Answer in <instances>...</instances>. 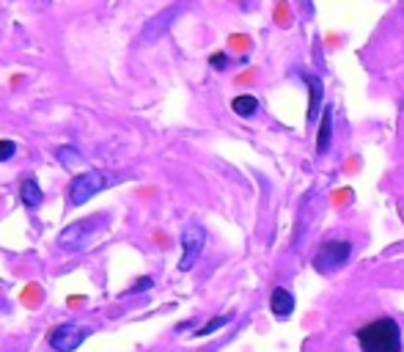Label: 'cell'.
Instances as JSON below:
<instances>
[{
  "label": "cell",
  "instance_id": "obj_1",
  "mask_svg": "<svg viewBox=\"0 0 404 352\" xmlns=\"http://www.w3.org/2000/svg\"><path fill=\"white\" fill-rule=\"evenodd\" d=\"M355 336L363 352H402V331L391 317H380L363 325Z\"/></svg>",
  "mask_w": 404,
  "mask_h": 352
},
{
  "label": "cell",
  "instance_id": "obj_2",
  "mask_svg": "<svg viewBox=\"0 0 404 352\" xmlns=\"http://www.w3.org/2000/svg\"><path fill=\"white\" fill-rule=\"evenodd\" d=\"M116 179L105 171H83L69 182V204L72 207H83L88 198H94L97 193H102L105 187H110Z\"/></svg>",
  "mask_w": 404,
  "mask_h": 352
},
{
  "label": "cell",
  "instance_id": "obj_3",
  "mask_svg": "<svg viewBox=\"0 0 404 352\" xmlns=\"http://www.w3.org/2000/svg\"><path fill=\"white\" fill-rule=\"evenodd\" d=\"M102 223H105L102 215H94V218H85V220H77V223L66 226V229L58 234V245H61L63 251H83V248L91 242V237L102 229Z\"/></svg>",
  "mask_w": 404,
  "mask_h": 352
},
{
  "label": "cell",
  "instance_id": "obj_4",
  "mask_svg": "<svg viewBox=\"0 0 404 352\" xmlns=\"http://www.w3.org/2000/svg\"><path fill=\"white\" fill-rule=\"evenodd\" d=\"M350 256H352V242L350 240H327L314 253V267L319 273H333V270L344 267L350 262Z\"/></svg>",
  "mask_w": 404,
  "mask_h": 352
},
{
  "label": "cell",
  "instance_id": "obj_5",
  "mask_svg": "<svg viewBox=\"0 0 404 352\" xmlns=\"http://www.w3.org/2000/svg\"><path fill=\"white\" fill-rule=\"evenodd\" d=\"M188 6H190V0H176L174 6L163 8L160 14H154V17L143 25V30H141V41H143V44H152V41L163 39V36L171 30V25L188 11Z\"/></svg>",
  "mask_w": 404,
  "mask_h": 352
},
{
  "label": "cell",
  "instance_id": "obj_6",
  "mask_svg": "<svg viewBox=\"0 0 404 352\" xmlns=\"http://www.w3.org/2000/svg\"><path fill=\"white\" fill-rule=\"evenodd\" d=\"M206 245V231L201 223H188L182 229V259H179V270L188 273L193 270V265L199 262V256L203 253Z\"/></svg>",
  "mask_w": 404,
  "mask_h": 352
},
{
  "label": "cell",
  "instance_id": "obj_7",
  "mask_svg": "<svg viewBox=\"0 0 404 352\" xmlns=\"http://www.w3.org/2000/svg\"><path fill=\"white\" fill-rule=\"evenodd\" d=\"M88 333H91L88 328H80L74 322H63V325H58V328L50 331L47 344L55 352H74L77 347H83V342L88 339Z\"/></svg>",
  "mask_w": 404,
  "mask_h": 352
},
{
  "label": "cell",
  "instance_id": "obj_8",
  "mask_svg": "<svg viewBox=\"0 0 404 352\" xmlns=\"http://www.w3.org/2000/svg\"><path fill=\"white\" fill-rule=\"evenodd\" d=\"M270 309H272V314H275L278 320H289L292 311H294V298H292V292L283 289V287H275L272 295H270Z\"/></svg>",
  "mask_w": 404,
  "mask_h": 352
},
{
  "label": "cell",
  "instance_id": "obj_9",
  "mask_svg": "<svg viewBox=\"0 0 404 352\" xmlns=\"http://www.w3.org/2000/svg\"><path fill=\"white\" fill-rule=\"evenodd\" d=\"M330 143H333V110L325 107L319 118V132H316V154H327Z\"/></svg>",
  "mask_w": 404,
  "mask_h": 352
},
{
  "label": "cell",
  "instance_id": "obj_10",
  "mask_svg": "<svg viewBox=\"0 0 404 352\" xmlns=\"http://www.w3.org/2000/svg\"><path fill=\"white\" fill-rule=\"evenodd\" d=\"M305 83H308V121H314V116H319L322 110V80L316 74H305Z\"/></svg>",
  "mask_w": 404,
  "mask_h": 352
},
{
  "label": "cell",
  "instance_id": "obj_11",
  "mask_svg": "<svg viewBox=\"0 0 404 352\" xmlns=\"http://www.w3.org/2000/svg\"><path fill=\"white\" fill-rule=\"evenodd\" d=\"M19 198H22V204H25L28 209H36V207L44 201V193H41V187H39V182H36L33 176H25V179L19 182Z\"/></svg>",
  "mask_w": 404,
  "mask_h": 352
},
{
  "label": "cell",
  "instance_id": "obj_12",
  "mask_svg": "<svg viewBox=\"0 0 404 352\" xmlns=\"http://www.w3.org/2000/svg\"><path fill=\"white\" fill-rule=\"evenodd\" d=\"M231 110H234L236 116H242V118H248V116H253V113L259 110V99H256V96H250V94H242V96H234V102H231Z\"/></svg>",
  "mask_w": 404,
  "mask_h": 352
},
{
  "label": "cell",
  "instance_id": "obj_13",
  "mask_svg": "<svg viewBox=\"0 0 404 352\" xmlns=\"http://www.w3.org/2000/svg\"><path fill=\"white\" fill-rule=\"evenodd\" d=\"M55 154H58V163H61V165H66V168H72L74 163H80V154H77V149H74V146H61Z\"/></svg>",
  "mask_w": 404,
  "mask_h": 352
},
{
  "label": "cell",
  "instance_id": "obj_14",
  "mask_svg": "<svg viewBox=\"0 0 404 352\" xmlns=\"http://www.w3.org/2000/svg\"><path fill=\"white\" fill-rule=\"evenodd\" d=\"M228 322H231V317H228V314H225V317H214V320H209V322L203 325V328H201V331H199V333H196V336H212L214 331H220V328H225Z\"/></svg>",
  "mask_w": 404,
  "mask_h": 352
},
{
  "label": "cell",
  "instance_id": "obj_15",
  "mask_svg": "<svg viewBox=\"0 0 404 352\" xmlns=\"http://www.w3.org/2000/svg\"><path fill=\"white\" fill-rule=\"evenodd\" d=\"M17 154V143L14 141H0V163H8Z\"/></svg>",
  "mask_w": 404,
  "mask_h": 352
},
{
  "label": "cell",
  "instance_id": "obj_16",
  "mask_svg": "<svg viewBox=\"0 0 404 352\" xmlns=\"http://www.w3.org/2000/svg\"><path fill=\"white\" fill-rule=\"evenodd\" d=\"M154 287V281L149 278V276H143V278H138L135 284H132V289L127 292V295H138V292H146V289H152Z\"/></svg>",
  "mask_w": 404,
  "mask_h": 352
},
{
  "label": "cell",
  "instance_id": "obj_17",
  "mask_svg": "<svg viewBox=\"0 0 404 352\" xmlns=\"http://www.w3.org/2000/svg\"><path fill=\"white\" fill-rule=\"evenodd\" d=\"M209 63H212L214 69H225V66H228V55H225V52H214V55L209 58Z\"/></svg>",
  "mask_w": 404,
  "mask_h": 352
}]
</instances>
